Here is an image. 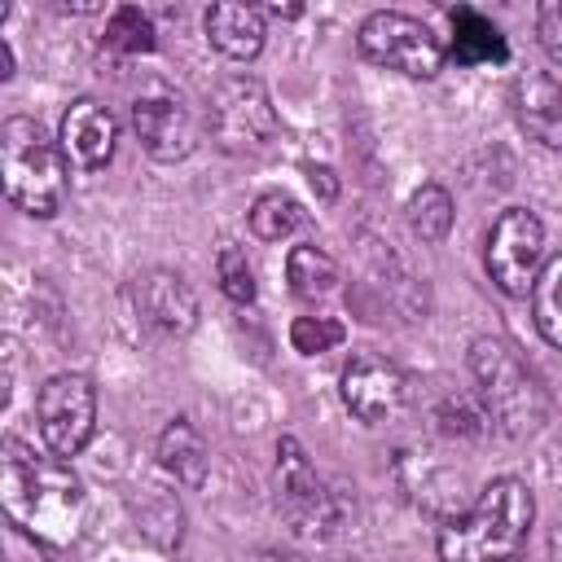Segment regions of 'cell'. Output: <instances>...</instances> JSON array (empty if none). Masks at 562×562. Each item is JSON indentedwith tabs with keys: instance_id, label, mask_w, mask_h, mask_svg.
<instances>
[{
	"instance_id": "obj_19",
	"label": "cell",
	"mask_w": 562,
	"mask_h": 562,
	"mask_svg": "<svg viewBox=\"0 0 562 562\" xmlns=\"http://www.w3.org/2000/svg\"><path fill=\"white\" fill-rule=\"evenodd\" d=\"M531 321L544 342L562 347V255L540 263V277L531 285Z\"/></svg>"
},
{
	"instance_id": "obj_28",
	"label": "cell",
	"mask_w": 562,
	"mask_h": 562,
	"mask_svg": "<svg viewBox=\"0 0 562 562\" xmlns=\"http://www.w3.org/2000/svg\"><path fill=\"white\" fill-rule=\"evenodd\" d=\"M9 75H13V48L0 44V79H9Z\"/></svg>"
},
{
	"instance_id": "obj_12",
	"label": "cell",
	"mask_w": 562,
	"mask_h": 562,
	"mask_svg": "<svg viewBox=\"0 0 562 562\" xmlns=\"http://www.w3.org/2000/svg\"><path fill=\"white\" fill-rule=\"evenodd\" d=\"M132 303H136V316L162 338H184L198 325V294L171 268L140 272L132 285Z\"/></svg>"
},
{
	"instance_id": "obj_23",
	"label": "cell",
	"mask_w": 562,
	"mask_h": 562,
	"mask_svg": "<svg viewBox=\"0 0 562 562\" xmlns=\"http://www.w3.org/2000/svg\"><path fill=\"white\" fill-rule=\"evenodd\" d=\"M215 277H220V290L233 299V303H250L255 299V272H250V259L241 246L224 241L215 250Z\"/></svg>"
},
{
	"instance_id": "obj_3",
	"label": "cell",
	"mask_w": 562,
	"mask_h": 562,
	"mask_svg": "<svg viewBox=\"0 0 562 562\" xmlns=\"http://www.w3.org/2000/svg\"><path fill=\"white\" fill-rule=\"evenodd\" d=\"M0 176H4V193L18 211L48 220L66 202L70 162H66L61 145H53L35 119L13 114L0 127Z\"/></svg>"
},
{
	"instance_id": "obj_1",
	"label": "cell",
	"mask_w": 562,
	"mask_h": 562,
	"mask_svg": "<svg viewBox=\"0 0 562 562\" xmlns=\"http://www.w3.org/2000/svg\"><path fill=\"white\" fill-rule=\"evenodd\" d=\"M0 496L9 518L40 544H70L83 522V483L66 457H40L22 439H4Z\"/></svg>"
},
{
	"instance_id": "obj_10",
	"label": "cell",
	"mask_w": 562,
	"mask_h": 562,
	"mask_svg": "<svg viewBox=\"0 0 562 562\" xmlns=\"http://www.w3.org/2000/svg\"><path fill=\"white\" fill-rule=\"evenodd\" d=\"M277 496H281V509H285V518L294 522L299 536H325L338 522L334 492H325L307 452L290 435L277 443Z\"/></svg>"
},
{
	"instance_id": "obj_24",
	"label": "cell",
	"mask_w": 562,
	"mask_h": 562,
	"mask_svg": "<svg viewBox=\"0 0 562 562\" xmlns=\"http://www.w3.org/2000/svg\"><path fill=\"white\" fill-rule=\"evenodd\" d=\"M342 338H347V329H342V321H334V316H294V325H290V342H294V351H303V356L334 351Z\"/></svg>"
},
{
	"instance_id": "obj_14",
	"label": "cell",
	"mask_w": 562,
	"mask_h": 562,
	"mask_svg": "<svg viewBox=\"0 0 562 562\" xmlns=\"http://www.w3.org/2000/svg\"><path fill=\"white\" fill-rule=\"evenodd\" d=\"M509 105L518 127L544 145V149H562V88L549 70H518L509 83Z\"/></svg>"
},
{
	"instance_id": "obj_21",
	"label": "cell",
	"mask_w": 562,
	"mask_h": 562,
	"mask_svg": "<svg viewBox=\"0 0 562 562\" xmlns=\"http://www.w3.org/2000/svg\"><path fill=\"white\" fill-rule=\"evenodd\" d=\"M303 224H307V211H303L290 193H263V198H255V206H250V233H255L259 241L294 237Z\"/></svg>"
},
{
	"instance_id": "obj_13",
	"label": "cell",
	"mask_w": 562,
	"mask_h": 562,
	"mask_svg": "<svg viewBox=\"0 0 562 562\" xmlns=\"http://www.w3.org/2000/svg\"><path fill=\"white\" fill-rule=\"evenodd\" d=\"M57 140H61V154L75 171H101L114 158L119 123H114L110 105H101L97 97H79V101L66 105Z\"/></svg>"
},
{
	"instance_id": "obj_4",
	"label": "cell",
	"mask_w": 562,
	"mask_h": 562,
	"mask_svg": "<svg viewBox=\"0 0 562 562\" xmlns=\"http://www.w3.org/2000/svg\"><path fill=\"white\" fill-rule=\"evenodd\" d=\"M470 373L479 382L483 417L496 422L505 435H531L544 422V413H549L544 386L505 338H492V334L474 338L470 342Z\"/></svg>"
},
{
	"instance_id": "obj_5",
	"label": "cell",
	"mask_w": 562,
	"mask_h": 562,
	"mask_svg": "<svg viewBox=\"0 0 562 562\" xmlns=\"http://www.w3.org/2000/svg\"><path fill=\"white\" fill-rule=\"evenodd\" d=\"M356 48L364 61L408 75V79H435L443 70V40L413 13H395V9H378L360 22L356 31Z\"/></svg>"
},
{
	"instance_id": "obj_30",
	"label": "cell",
	"mask_w": 562,
	"mask_h": 562,
	"mask_svg": "<svg viewBox=\"0 0 562 562\" xmlns=\"http://www.w3.org/2000/svg\"><path fill=\"white\" fill-rule=\"evenodd\" d=\"M509 562H518V558H509Z\"/></svg>"
},
{
	"instance_id": "obj_11",
	"label": "cell",
	"mask_w": 562,
	"mask_h": 562,
	"mask_svg": "<svg viewBox=\"0 0 562 562\" xmlns=\"http://www.w3.org/2000/svg\"><path fill=\"white\" fill-rule=\"evenodd\" d=\"M338 382H342L338 391H342L347 413L360 417V422H369V426L391 422V417L404 408V400H408V378H404V369L391 364V360L378 356V351L351 356Z\"/></svg>"
},
{
	"instance_id": "obj_26",
	"label": "cell",
	"mask_w": 562,
	"mask_h": 562,
	"mask_svg": "<svg viewBox=\"0 0 562 562\" xmlns=\"http://www.w3.org/2000/svg\"><path fill=\"white\" fill-rule=\"evenodd\" d=\"M307 184H312L325 202H334V198H338V176H334L325 162H307Z\"/></svg>"
},
{
	"instance_id": "obj_6",
	"label": "cell",
	"mask_w": 562,
	"mask_h": 562,
	"mask_svg": "<svg viewBox=\"0 0 562 562\" xmlns=\"http://www.w3.org/2000/svg\"><path fill=\"white\" fill-rule=\"evenodd\" d=\"M206 127L211 140L228 154L263 149L277 136V110L268 88L255 75H228L206 97Z\"/></svg>"
},
{
	"instance_id": "obj_29",
	"label": "cell",
	"mask_w": 562,
	"mask_h": 562,
	"mask_svg": "<svg viewBox=\"0 0 562 562\" xmlns=\"http://www.w3.org/2000/svg\"><path fill=\"white\" fill-rule=\"evenodd\" d=\"M268 13H272V18H299L303 9H299V4H272Z\"/></svg>"
},
{
	"instance_id": "obj_22",
	"label": "cell",
	"mask_w": 562,
	"mask_h": 562,
	"mask_svg": "<svg viewBox=\"0 0 562 562\" xmlns=\"http://www.w3.org/2000/svg\"><path fill=\"white\" fill-rule=\"evenodd\" d=\"M105 48H110V53H127V57L149 53V48H154V22H149L136 4L114 9V13H110V26H105Z\"/></svg>"
},
{
	"instance_id": "obj_15",
	"label": "cell",
	"mask_w": 562,
	"mask_h": 562,
	"mask_svg": "<svg viewBox=\"0 0 562 562\" xmlns=\"http://www.w3.org/2000/svg\"><path fill=\"white\" fill-rule=\"evenodd\" d=\"M263 13L255 4H237V0H220L206 9V40L233 57V61H250L259 48H263Z\"/></svg>"
},
{
	"instance_id": "obj_2",
	"label": "cell",
	"mask_w": 562,
	"mask_h": 562,
	"mask_svg": "<svg viewBox=\"0 0 562 562\" xmlns=\"http://www.w3.org/2000/svg\"><path fill=\"white\" fill-rule=\"evenodd\" d=\"M536 501L522 479H492L479 501L439 527V562H509L518 558Z\"/></svg>"
},
{
	"instance_id": "obj_27",
	"label": "cell",
	"mask_w": 562,
	"mask_h": 562,
	"mask_svg": "<svg viewBox=\"0 0 562 562\" xmlns=\"http://www.w3.org/2000/svg\"><path fill=\"white\" fill-rule=\"evenodd\" d=\"M246 562H303V558H294V553H281V549H259V553H250Z\"/></svg>"
},
{
	"instance_id": "obj_25",
	"label": "cell",
	"mask_w": 562,
	"mask_h": 562,
	"mask_svg": "<svg viewBox=\"0 0 562 562\" xmlns=\"http://www.w3.org/2000/svg\"><path fill=\"white\" fill-rule=\"evenodd\" d=\"M536 31H540L544 53L562 66V0H544V4L536 9Z\"/></svg>"
},
{
	"instance_id": "obj_17",
	"label": "cell",
	"mask_w": 562,
	"mask_h": 562,
	"mask_svg": "<svg viewBox=\"0 0 562 562\" xmlns=\"http://www.w3.org/2000/svg\"><path fill=\"white\" fill-rule=\"evenodd\" d=\"M452 53L457 61L465 66H479V61H505V35L474 9H452Z\"/></svg>"
},
{
	"instance_id": "obj_7",
	"label": "cell",
	"mask_w": 562,
	"mask_h": 562,
	"mask_svg": "<svg viewBox=\"0 0 562 562\" xmlns=\"http://www.w3.org/2000/svg\"><path fill=\"white\" fill-rule=\"evenodd\" d=\"M540 259H544V224L536 211L527 206H505L487 233V277L501 294L509 299H527L536 277H540Z\"/></svg>"
},
{
	"instance_id": "obj_9",
	"label": "cell",
	"mask_w": 562,
	"mask_h": 562,
	"mask_svg": "<svg viewBox=\"0 0 562 562\" xmlns=\"http://www.w3.org/2000/svg\"><path fill=\"white\" fill-rule=\"evenodd\" d=\"M132 132H136L140 149L158 162H180L198 145V123H193L189 105L180 101V92H171L167 83H149V88L136 92Z\"/></svg>"
},
{
	"instance_id": "obj_18",
	"label": "cell",
	"mask_w": 562,
	"mask_h": 562,
	"mask_svg": "<svg viewBox=\"0 0 562 562\" xmlns=\"http://www.w3.org/2000/svg\"><path fill=\"white\" fill-rule=\"evenodd\" d=\"M285 281L299 299H325L338 290V263L321 246H294L285 255Z\"/></svg>"
},
{
	"instance_id": "obj_16",
	"label": "cell",
	"mask_w": 562,
	"mask_h": 562,
	"mask_svg": "<svg viewBox=\"0 0 562 562\" xmlns=\"http://www.w3.org/2000/svg\"><path fill=\"white\" fill-rule=\"evenodd\" d=\"M158 461H162L167 474H176V483H189L193 487V483L206 479V443H202V435L193 430L189 417H176V422L162 426V435H158Z\"/></svg>"
},
{
	"instance_id": "obj_20",
	"label": "cell",
	"mask_w": 562,
	"mask_h": 562,
	"mask_svg": "<svg viewBox=\"0 0 562 562\" xmlns=\"http://www.w3.org/2000/svg\"><path fill=\"white\" fill-rule=\"evenodd\" d=\"M408 228L426 246H439L448 237V228H452V198H448L443 184H422L408 198Z\"/></svg>"
},
{
	"instance_id": "obj_8",
	"label": "cell",
	"mask_w": 562,
	"mask_h": 562,
	"mask_svg": "<svg viewBox=\"0 0 562 562\" xmlns=\"http://www.w3.org/2000/svg\"><path fill=\"white\" fill-rule=\"evenodd\" d=\"M35 426L53 457H75L97 426V391L83 373H53L35 395Z\"/></svg>"
}]
</instances>
